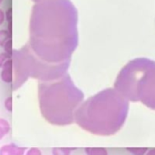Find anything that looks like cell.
I'll return each instance as SVG.
<instances>
[{"mask_svg": "<svg viewBox=\"0 0 155 155\" xmlns=\"http://www.w3.org/2000/svg\"><path fill=\"white\" fill-rule=\"evenodd\" d=\"M78 11L70 0L35 3L29 18V45L34 54L49 63L71 60L79 45Z\"/></svg>", "mask_w": 155, "mask_h": 155, "instance_id": "cell-1", "label": "cell"}, {"mask_svg": "<svg viewBox=\"0 0 155 155\" xmlns=\"http://www.w3.org/2000/svg\"><path fill=\"white\" fill-rule=\"evenodd\" d=\"M130 101L116 89L109 88L84 101L77 109L75 123L98 136L116 134L125 124Z\"/></svg>", "mask_w": 155, "mask_h": 155, "instance_id": "cell-2", "label": "cell"}, {"mask_svg": "<svg viewBox=\"0 0 155 155\" xmlns=\"http://www.w3.org/2000/svg\"><path fill=\"white\" fill-rule=\"evenodd\" d=\"M38 98L43 119L55 126L75 122L76 110L84 101L83 92L76 87L68 73L55 81H39Z\"/></svg>", "mask_w": 155, "mask_h": 155, "instance_id": "cell-3", "label": "cell"}, {"mask_svg": "<svg viewBox=\"0 0 155 155\" xmlns=\"http://www.w3.org/2000/svg\"><path fill=\"white\" fill-rule=\"evenodd\" d=\"M113 88L129 101H140L155 110V61L146 58L130 60L118 74Z\"/></svg>", "mask_w": 155, "mask_h": 155, "instance_id": "cell-4", "label": "cell"}, {"mask_svg": "<svg viewBox=\"0 0 155 155\" xmlns=\"http://www.w3.org/2000/svg\"><path fill=\"white\" fill-rule=\"evenodd\" d=\"M25 72L29 78L39 81H51L60 79L68 73L71 60L62 63H49L37 57L27 43L20 49H17Z\"/></svg>", "mask_w": 155, "mask_h": 155, "instance_id": "cell-5", "label": "cell"}, {"mask_svg": "<svg viewBox=\"0 0 155 155\" xmlns=\"http://www.w3.org/2000/svg\"><path fill=\"white\" fill-rule=\"evenodd\" d=\"M0 78L3 82L7 84H12L14 80V61L11 58L2 68Z\"/></svg>", "mask_w": 155, "mask_h": 155, "instance_id": "cell-6", "label": "cell"}, {"mask_svg": "<svg viewBox=\"0 0 155 155\" xmlns=\"http://www.w3.org/2000/svg\"><path fill=\"white\" fill-rule=\"evenodd\" d=\"M27 149L16 144H5L0 147V155H24Z\"/></svg>", "mask_w": 155, "mask_h": 155, "instance_id": "cell-7", "label": "cell"}, {"mask_svg": "<svg viewBox=\"0 0 155 155\" xmlns=\"http://www.w3.org/2000/svg\"><path fill=\"white\" fill-rule=\"evenodd\" d=\"M10 131V124L9 122L5 120L0 118V140H1L5 136H7Z\"/></svg>", "mask_w": 155, "mask_h": 155, "instance_id": "cell-8", "label": "cell"}, {"mask_svg": "<svg viewBox=\"0 0 155 155\" xmlns=\"http://www.w3.org/2000/svg\"><path fill=\"white\" fill-rule=\"evenodd\" d=\"M85 152L87 155H108V151L104 148H87Z\"/></svg>", "mask_w": 155, "mask_h": 155, "instance_id": "cell-9", "label": "cell"}, {"mask_svg": "<svg viewBox=\"0 0 155 155\" xmlns=\"http://www.w3.org/2000/svg\"><path fill=\"white\" fill-rule=\"evenodd\" d=\"M10 38H12V33L9 32L8 29L0 30V47H4L6 42Z\"/></svg>", "mask_w": 155, "mask_h": 155, "instance_id": "cell-10", "label": "cell"}, {"mask_svg": "<svg viewBox=\"0 0 155 155\" xmlns=\"http://www.w3.org/2000/svg\"><path fill=\"white\" fill-rule=\"evenodd\" d=\"M71 150L68 148H54L52 149V155H70Z\"/></svg>", "mask_w": 155, "mask_h": 155, "instance_id": "cell-11", "label": "cell"}, {"mask_svg": "<svg viewBox=\"0 0 155 155\" xmlns=\"http://www.w3.org/2000/svg\"><path fill=\"white\" fill-rule=\"evenodd\" d=\"M127 150L133 155H145L148 151L147 148H128Z\"/></svg>", "mask_w": 155, "mask_h": 155, "instance_id": "cell-12", "label": "cell"}, {"mask_svg": "<svg viewBox=\"0 0 155 155\" xmlns=\"http://www.w3.org/2000/svg\"><path fill=\"white\" fill-rule=\"evenodd\" d=\"M12 58L11 55L8 54L7 52H2L0 53V68H3V66Z\"/></svg>", "mask_w": 155, "mask_h": 155, "instance_id": "cell-13", "label": "cell"}, {"mask_svg": "<svg viewBox=\"0 0 155 155\" xmlns=\"http://www.w3.org/2000/svg\"><path fill=\"white\" fill-rule=\"evenodd\" d=\"M3 48H4L5 52H7L8 54H9V55L12 56L13 51H14V49H13V41H12V38H10L9 40H8V41L6 42V44L4 45Z\"/></svg>", "mask_w": 155, "mask_h": 155, "instance_id": "cell-14", "label": "cell"}, {"mask_svg": "<svg viewBox=\"0 0 155 155\" xmlns=\"http://www.w3.org/2000/svg\"><path fill=\"white\" fill-rule=\"evenodd\" d=\"M26 155H42V152L38 148H30L28 150Z\"/></svg>", "mask_w": 155, "mask_h": 155, "instance_id": "cell-15", "label": "cell"}, {"mask_svg": "<svg viewBox=\"0 0 155 155\" xmlns=\"http://www.w3.org/2000/svg\"><path fill=\"white\" fill-rule=\"evenodd\" d=\"M12 105H13L12 98H8V99L6 100V101H5V107H6V109H7L8 111H12V109H13Z\"/></svg>", "mask_w": 155, "mask_h": 155, "instance_id": "cell-16", "label": "cell"}, {"mask_svg": "<svg viewBox=\"0 0 155 155\" xmlns=\"http://www.w3.org/2000/svg\"><path fill=\"white\" fill-rule=\"evenodd\" d=\"M6 19H7L8 23L12 22V8H8L6 11Z\"/></svg>", "mask_w": 155, "mask_h": 155, "instance_id": "cell-17", "label": "cell"}, {"mask_svg": "<svg viewBox=\"0 0 155 155\" xmlns=\"http://www.w3.org/2000/svg\"><path fill=\"white\" fill-rule=\"evenodd\" d=\"M5 18H6V13L2 9H0V26L5 22Z\"/></svg>", "mask_w": 155, "mask_h": 155, "instance_id": "cell-18", "label": "cell"}, {"mask_svg": "<svg viewBox=\"0 0 155 155\" xmlns=\"http://www.w3.org/2000/svg\"><path fill=\"white\" fill-rule=\"evenodd\" d=\"M145 155H155V149H151L146 152Z\"/></svg>", "mask_w": 155, "mask_h": 155, "instance_id": "cell-19", "label": "cell"}, {"mask_svg": "<svg viewBox=\"0 0 155 155\" xmlns=\"http://www.w3.org/2000/svg\"><path fill=\"white\" fill-rule=\"evenodd\" d=\"M33 2H35V3H38V2H40V1H42V0H32Z\"/></svg>", "mask_w": 155, "mask_h": 155, "instance_id": "cell-20", "label": "cell"}, {"mask_svg": "<svg viewBox=\"0 0 155 155\" xmlns=\"http://www.w3.org/2000/svg\"><path fill=\"white\" fill-rule=\"evenodd\" d=\"M3 2V0H0V5H1V3Z\"/></svg>", "mask_w": 155, "mask_h": 155, "instance_id": "cell-21", "label": "cell"}]
</instances>
